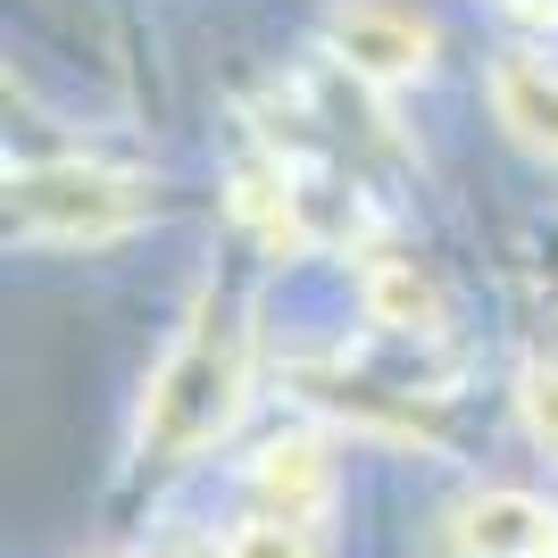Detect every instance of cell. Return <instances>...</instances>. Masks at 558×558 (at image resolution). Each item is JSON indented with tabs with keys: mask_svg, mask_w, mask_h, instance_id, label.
Here are the masks:
<instances>
[{
	"mask_svg": "<svg viewBox=\"0 0 558 558\" xmlns=\"http://www.w3.org/2000/svg\"><path fill=\"white\" fill-rule=\"evenodd\" d=\"M159 209L142 175L125 167H93V159H50V167H17L9 175V226L34 242H109L134 233Z\"/></svg>",
	"mask_w": 558,
	"mask_h": 558,
	"instance_id": "2",
	"label": "cell"
},
{
	"mask_svg": "<svg viewBox=\"0 0 558 558\" xmlns=\"http://www.w3.org/2000/svg\"><path fill=\"white\" fill-rule=\"evenodd\" d=\"M326 50H333V68H342V75H359V84H375V93H392V84L434 75L442 34H434V17H417L409 0H333V9H326Z\"/></svg>",
	"mask_w": 558,
	"mask_h": 558,
	"instance_id": "3",
	"label": "cell"
},
{
	"mask_svg": "<svg viewBox=\"0 0 558 558\" xmlns=\"http://www.w3.org/2000/svg\"><path fill=\"white\" fill-rule=\"evenodd\" d=\"M492 117L509 125L517 150L558 167V59L542 50H500L492 59Z\"/></svg>",
	"mask_w": 558,
	"mask_h": 558,
	"instance_id": "5",
	"label": "cell"
},
{
	"mask_svg": "<svg viewBox=\"0 0 558 558\" xmlns=\"http://www.w3.org/2000/svg\"><path fill=\"white\" fill-rule=\"evenodd\" d=\"M233 217L267 251H308V217H301V192L283 184V167H242L233 175Z\"/></svg>",
	"mask_w": 558,
	"mask_h": 558,
	"instance_id": "8",
	"label": "cell"
},
{
	"mask_svg": "<svg viewBox=\"0 0 558 558\" xmlns=\"http://www.w3.org/2000/svg\"><path fill=\"white\" fill-rule=\"evenodd\" d=\"M251 484H258V500H267V517H317L333 500V459H326V442L317 434H276V442L251 459Z\"/></svg>",
	"mask_w": 558,
	"mask_h": 558,
	"instance_id": "6",
	"label": "cell"
},
{
	"mask_svg": "<svg viewBox=\"0 0 558 558\" xmlns=\"http://www.w3.org/2000/svg\"><path fill=\"white\" fill-rule=\"evenodd\" d=\"M359 301H367V326L384 333H442V283L400 251H375L359 267Z\"/></svg>",
	"mask_w": 558,
	"mask_h": 558,
	"instance_id": "7",
	"label": "cell"
},
{
	"mask_svg": "<svg viewBox=\"0 0 558 558\" xmlns=\"http://www.w3.org/2000/svg\"><path fill=\"white\" fill-rule=\"evenodd\" d=\"M242 409V333L226 317H201L184 342L167 350V367L150 375L142 400V459L150 466H184L217 442Z\"/></svg>",
	"mask_w": 558,
	"mask_h": 558,
	"instance_id": "1",
	"label": "cell"
},
{
	"mask_svg": "<svg viewBox=\"0 0 558 558\" xmlns=\"http://www.w3.org/2000/svg\"><path fill=\"white\" fill-rule=\"evenodd\" d=\"M509 9H517V17H550L558 25V0H509Z\"/></svg>",
	"mask_w": 558,
	"mask_h": 558,
	"instance_id": "11",
	"label": "cell"
},
{
	"mask_svg": "<svg viewBox=\"0 0 558 558\" xmlns=\"http://www.w3.org/2000/svg\"><path fill=\"white\" fill-rule=\"evenodd\" d=\"M450 542L466 558H558V509H542L534 492H475L450 517Z\"/></svg>",
	"mask_w": 558,
	"mask_h": 558,
	"instance_id": "4",
	"label": "cell"
},
{
	"mask_svg": "<svg viewBox=\"0 0 558 558\" xmlns=\"http://www.w3.org/2000/svg\"><path fill=\"white\" fill-rule=\"evenodd\" d=\"M517 417H525V434L558 459V359H542V367L517 375Z\"/></svg>",
	"mask_w": 558,
	"mask_h": 558,
	"instance_id": "10",
	"label": "cell"
},
{
	"mask_svg": "<svg viewBox=\"0 0 558 558\" xmlns=\"http://www.w3.org/2000/svg\"><path fill=\"white\" fill-rule=\"evenodd\" d=\"M226 558H326V550L301 517H251V525H233Z\"/></svg>",
	"mask_w": 558,
	"mask_h": 558,
	"instance_id": "9",
	"label": "cell"
}]
</instances>
